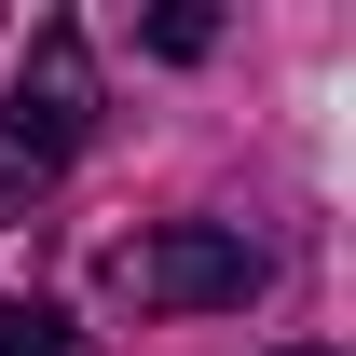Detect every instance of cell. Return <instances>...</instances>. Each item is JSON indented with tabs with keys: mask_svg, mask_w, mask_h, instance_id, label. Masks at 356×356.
Segmentation results:
<instances>
[{
	"mask_svg": "<svg viewBox=\"0 0 356 356\" xmlns=\"http://www.w3.org/2000/svg\"><path fill=\"white\" fill-rule=\"evenodd\" d=\"M83 137H96V42L69 28V14H42V28H28V83L0 96V220L42 206Z\"/></svg>",
	"mask_w": 356,
	"mask_h": 356,
	"instance_id": "6da1fadb",
	"label": "cell"
},
{
	"mask_svg": "<svg viewBox=\"0 0 356 356\" xmlns=\"http://www.w3.org/2000/svg\"><path fill=\"white\" fill-rule=\"evenodd\" d=\"M261 247L247 233H220V220H151V233H124L110 261H96V288L124 315H220V302H261Z\"/></svg>",
	"mask_w": 356,
	"mask_h": 356,
	"instance_id": "7a4b0ae2",
	"label": "cell"
},
{
	"mask_svg": "<svg viewBox=\"0 0 356 356\" xmlns=\"http://www.w3.org/2000/svg\"><path fill=\"white\" fill-rule=\"evenodd\" d=\"M0 356H69V315L55 302H0Z\"/></svg>",
	"mask_w": 356,
	"mask_h": 356,
	"instance_id": "3957f363",
	"label": "cell"
},
{
	"mask_svg": "<svg viewBox=\"0 0 356 356\" xmlns=\"http://www.w3.org/2000/svg\"><path fill=\"white\" fill-rule=\"evenodd\" d=\"M220 42V14H192V0H178V14H151V55H206Z\"/></svg>",
	"mask_w": 356,
	"mask_h": 356,
	"instance_id": "277c9868",
	"label": "cell"
},
{
	"mask_svg": "<svg viewBox=\"0 0 356 356\" xmlns=\"http://www.w3.org/2000/svg\"><path fill=\"white\" fill-rule=\"evenodd\" d=\"M288 356H329V343H288Z\"/></svg>",
	"mask_w": 356,
	"mask_h": 356,
	"instance_id": "5b68a950",
	"label": "cell"
}]
</instances>
